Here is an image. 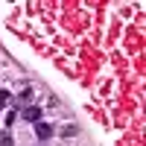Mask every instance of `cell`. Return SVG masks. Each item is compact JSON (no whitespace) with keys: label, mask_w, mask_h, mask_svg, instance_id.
<instances>
[{"label":"cell","mask_w":146,"mask_h":146,"mask_svg":"<svg viewBox=\"0 0 146 146\" xmlns=\"http://www.w3.org/2000/svg\"><path fill=\"white\" fill-rule=\"evenodd\" d=\"M23 120H29V123H41V108H38V105L23 108Z\"/></svg>","instance_id":"obj_1"},{"label":"cell","mask_w":146,"mask_h":146,"mask_svg":"<svg viewBox=\"0 0 146 146\" xmlns=\"http://www.w3.org/2000/svg\"><path fill=\"white\" fill-rule=\"evenodd\" d=\"M35 135H38L41 140L53 137V126H50V123H35Z\"/></svg>","instance_id":"obj_2"},{"label":"cell","mask_w":146,"mask_h":146,"mask_svg":"<svg viewBox=\"0 0 146 146\" xmlns=\"http://www.w3.org/2000/svg\"><path fill=\"white\" fill-rule=\"evenodd\" d=\"M0 146H15V140H12V131H3V135H0Z\"/></svg>","instance_id":"obj_3"},{"label":"cell","mask_w":146,"mask_h":146,"mask_svg":"<svg viewBox=\"0 0 146 146\" xmlns=\"http://www.w3.org/2000/svg\"><path fill=\"white\" fill-rule=\"evenodd\" d=\"M9 100H12V94H9V91H0V111L9 105Z\"/></svg>","instance_id":"obj_4"},{"label":"cell","mask_w":146,"mask_h":146,"mask_svg":"<svg viewBox=\"0 0 146 146\" xmlns=\"http://www.w3.org/2000/svg\"><path fill=\"white\" fill-rule=\"evenodd\" d=\"M21 100H23V102L32 100V88H23V91H21Z\"/></svg>","instance_id":"obj_5"},{"label":"cell","mask_w":146,"mask_h":146,"mask_svg":"<svg viewBox=\"0 0 146 146\" xmlns=\"http://www.w3.org/2000/svg\"><path fill=\"white\" fill-rule=\"evenodd\" d=\"M15 120H18V114H15V111H9V114H6V126L12 129V123H15Z\"/></svg>","instance_id":"obj_6"},{"label":"cell","mask_w":146,"mask_h":146,"mask_svg":"<svg viewBox=\"0 0 146 146\" xmlns=\"http://www.w3.org/2000/svg\"><path fill=\"white\" fill-rule=\"evenodd\" d=\"M62 135H64V137H73V135H76V126H67V129L62 131Z\"/></svg>","instance_id":"obj_7"}]
</instances>
